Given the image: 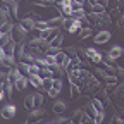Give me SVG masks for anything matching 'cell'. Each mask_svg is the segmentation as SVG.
Returning <instances> with one entry per match:
<instances>
[{"label":"cell","mask_w":124,"mask_h":124,"mask_svg":"<svg viewBox=\"0 0 124 124\" xmlns=\"http://www.w3.org/2000/svg\"><path fill=\"white\" fill-rule=\"evenodd\" d=\"M35 5H40V7H52L54 2H50V0H31Z\"/></svg>","instance_id":"30"},{"label":"cell","mask_w":124,"mask_h":124,"mask_svg":"<svg viewBox=\"0 0 124 124\" xmlns=\"http://www.w3.org/2000/svg\"><path fill=\"white\" fill-rule=\"evenodd\" d=\"M16 114H17V107H16V103H5L2 107V110H0V116H2L5 121L16 117Z\"/></svg>","instance_id":"6"},{"label":"cell","mask_w":124,"mask_h":124,"mask_svg":"<svg viewBox=\"0 0 124 124\" xmlns=\"http://www.w3.org/2000/svg\"><path fill=\"white\" fill-rule=\"evenodd\" d=\"M67 52L66 50H59L57 52V55H55V60H57V66H64V62L67 60Z\"/></svg>","instance_id":"20"},{"label":"cell","mask_w":124,"mask_h":124,"mask_svg":"<svg viewBox=\"0 0 124 124\" xmlns=\"http://www.w3.org/2000/svg\"><path fill=\"white\" fill-rule=\"evenodd\" d=\"M62 43H64V33H62V31H60V33L50 41V46H52V48H62Z\"/></svg>","instance_id":"17"},{"label":"cell","mask_w":124,"mask_h":124,"mask_svg":"<svg viewBox=\"0 0 124 124\" xmlns=\"http://www.w3.org/2000/svg\"><path fill=\"white\" fill-rule=\"evenodd\" d=\"M72 23H74V17H64V21H62V29L69 31V28L72 26Z\"/></svg>","instance_id":"29"},{"label":"cell","mask_w":124,"mask_h":124,"mask_svg":"<svg viewBox=\"0 0 124 124\" xmlns=\"http://www.w3.org/2000/svg\"><path fill=\"white\" fill-rule=\"evenodd\" d=\"M124 55V48L121 45H112L110 48H108V52L105 54V57H108V59H112V60H117V59H121Z\"/></svg>","instance_id":"10"},{"label":"cell","mask_w":124,"mask_h":124,"mask_svg":"<svg viewBox=\"0 0 124 124\" xmlns=\"http://www.w3.org/2000/svg\"><path fill=\"white\" fill-rule=\"evenodd\" d=\"M36 21H38V19L33 16V12H31V14H28V16H26V17H23L19 23H21L28 31H33V29H35V26H36Z\"/></svg>","instance_id":"11"},{"label":"cell","mask_w":124,"mask_h":124,"mask_svg":"<svg viewBox=\"0 0 124 124\" xmlns=\"http://www.w3.org/2000/svg\"><path fill=\"white\" fill-rule=\"evenodd\" d=\"M69 121H71V117H67V116L62 114V116H57V117L54 119V124H67Z\"/></svg>","instance_id":"28"},{"label":"cell","mask_w":124,"mask_h":124,"mask_svg":"<svg viewBox=\"0 0 124 124\" xmlns=\"http://www.w3.org/2000/svg\"><path fill=\"white\" fill-rule=\"evenodd\" d=\"M86 57H88V60L91 64H97V66L103 64V60H105V55L100 50H97L95 46H88L86 48Z\"/></svg>","instance_id":"1"},{"label":"cell","mask_w":124,"mask_h":124,"mask_svg":"<svg viewBox=\"0 0 124 124\" xmlns=\"http://www.w3.org/2000/svg\"><path fill=\"white\" fill-rule=\"evenodd\" d=\"M67 124H74V122H72V121H69V122H67Z\"/></svg>","instance_id":"38"},{"label":"cell","mask_w":124,"mask_h":124,"mask_svg":"<svg viewBox=\"0 0 124 124\" xmlns=\"http://www.w3.org/2000/svg\"><path fill=\"white\" fill-rule=\"evenodd\" d=\"M28 33H29V31H28V29H26V28H24V26H23L21 23H19V24H16V26H14V29H12L14 40L17 41L19 45H21V43H26V41H28V40H26V38H28Z\"/></svg>","instance_id":"2"},{"label":"cell","mask_w":124,"mask_h":124,"mask_svg":"<svg viewBox=\"0 0 124 124\" xmlns=\"http://www.w3.org/2000/svg\"><path fill=\"white\" fill-rule=\"evenodd\" d=\"M85 112H86L88 116H91L93 119H95V117H97V114H98V110H97V108H95V107H93V103H91V100H90V102H88V103L85 105Z\"/></svg>","instance_id":"22"},{"label":"cell","mask_w":124,"mask_h":124,"mask_svg":"<svg viewBox=\"0 0 124 124\" xmlns=\"http://www.w3.org/2000/svg\"><path fill=\"white\" fill-rule=\"evenodd\" d=\"M83 114H85V108H83V107H78L76 110H74V114L71 116V121H72L74 124H79V122H81Z\"/></svg>","instance_id":"19"},{"label":"cell","mask_w":124,"mask_h":124,"mask_svg":"<svg viewBox=\"0 0 124 124\" xmlns=\"http://www.w3.org/2000/svg\"><path fill=\"white\" fill-rule=\"evenodd\" d=\"M14 23H4V24H0V35H5V33H10V31L14 29Z\"/></svg>","instance_id":"25"},{"label":"cell","mask_w":124,"mask_h":124,"mask_svg":"<svg viewBox=\"0 0 124 124\" xmlns=\"http://www.w3.org/2000/svg\"><path fill=\"white\" fill-rule=\"evenodd\" d=\"M91 12H93V14H97V16H100V14H105V12H107V7H102V5H93V7H91Z\"/></svg>","instance_id":"31"},{"label":"cell","mask_w":124,"mask_h":124,"mask_svg":"<svg viewBox=\"0 0 124 124\" xmlns=\"http://www.w3.org/2000/svg\"><path fill=\"white\" fill-rule=\"evenodd\" d=\"M66 110H67V100L66 98H55L52 103V112L55 116H62Z\"/></svg>","instance_id":"4"},{"label":"cell","mask_w":124,"mask_h":124,"mask_svg":"<svg viewBox=\"0 0 124 124\" xmlns=\"http://www.w3.org/2000/svg\"><path fill=\"white\" fill-rule=\"evenodd\" d=\"M28 78H29V85H31V86H35V88L41 90V85H43V78H41L40 74H29Z\"/></svg>","instance_id":"14"},{"label":"cell","mask_w":124,"mask_h":124,"mask_svg":"<svg viewBox=\"0 0 124 124\" xmlns=\"http://www.w3.org/2000/svg\"><path fill=\"white\" fill-rule=\"evenodd\" d=\"M4 4H10V2H14V0H2Z\"/></svg>","instance_id":"36"},{"label":"cell","mask_w":124,"mask_h":124,"mask_svg":"<svg viewBox=\"0 0 124 124\" xmlns=\"http://www.w3.org/2000/svg\"><path fill=\"white\" fill-rule=\"evenodd\" d=\"M9 5H10L12 17H17V16H19V2H16V0H14V2H10Z\"/></svg>","instance_id":"27"},{"label":"cell","mask_w":124,"mask_h":124,"mask_svg":"<svg viewBox=\"0 0 124 124\" xmlns=\"http://www.w3.org/2000/svg\"><path fill=\"white\" fill-rule=\"evenodd\" d=\"M46 28H50V24H48V19H38L36 21V26H35V31H43V29H46Z\"/></svg>","instance_id":"23"},{"label":"cell","mask_w":124,"mask_h":124,"mask_svg":"<svg viewBox=\"0 0 124 124\" xmlns=\"http://www.w3.org/2000/svg\"><path fill=\"white\" fill-rule=\"evenodd\" d=\"M45 124H54V121H48V122H45Z\"/></svg>","instance_id":"37"},{"label":"cell","mask_w":124,"mask_h":124,"mask_svg":"<svg viewBox=\"0 0 124 124\" xmlns=\"http://www.w3.org/2000/svg\"><path fill=\"white\" fill-rule=\"evenodd\" d=\"M23 105H24V108H26L28 112H31L33 108H36V105H35V93H31V95H26L24 100H23Z\"/></svg>","instance_id":"12"},{"label":"cell","mask_w":124,"mask_h":124,"mask_svg":"<svg viewBox=\"0 0 124 124\" xmlns=\"http://www.w3.org/2000/svg\"><path fill=\"white\" fill-rule=\"evenodd\" d=\"M103 85H105V91L107 93H110V91H116V88L119 86V76L117 74H112V76H108L107 79L103 81Z\"/></svg>","instance_id":"9"},{"label":"cell","mask_w":124,"mask_h":124,"mask_svg":"<svg viewBox=\"0 0 124 124\" xmlns=\"http://www.w3.org/2000/svg\"><path fill=\"white\" fill-rule=\"evenodd\" d=\"M28 85H29V78L28 76H21L19 79L16 81V90H17V91H24L28 88Z\"/></svg>","instance_id":"16"},{"label":"cell","mask_w":124,"mask_h":124,"mask_svg":"<svg viewBox=\"0 0 124 124\" xmlns=\"http://www.w3.org/2000/svg\"><path fill=\"white\" fill-rule=\"evenodd\" d=\"M91 103H93V107H95L98 112H105V105H107V103H105V100H103L102 97H97V95H95V97L91 98Z\"/></svg>","instance_id":"13"},{"label":"cell","mask_w":124,"mask_h":124,"mask_svg":"<svg viewBox=\"0 0 124 124\" xmlns=\"http://www.w3.org/2000/svg\"><path fill=\"white\" fill-rule=\"evenodd\" d=\"M43 102H45V97L41 93H35V105L36 107H43Z\"/></svg>","instance_id":"32"},{"label":"cell","mask_w":124,"mask_h":124,"mask_svg":"<svg viewBox=\"0 0 124 124\" xmlns=\"http://www.w3.org/2000/svg\"><path fill=\"white\" fill-rule=\"evenodd\" d=\"M103 121H105V112H98L95 117V124H102Z\"/></svg>","instance_id":"34"},{"label":"cell","mask_w":124,"mask_h":124,"mask_svg":"<svg viewBox=\"0 0 124 124\" xmlns=\"http://www.w3.org/2000/svg\"><path fill=\"white\" fill-rule=\"evenodd\" d=\"M93 35V28H81V31L78 33V36H79V40H85V38H90Z\"/></svg>","instance_id":"24"},{"label":"cell","mask_w":124,"mask_h":124,"mask_svg":"<svg viewBox=\"0 0 124 124\" xmlns=\"http://www.w3.org/2000/svg\"><path fill=\"white\" fill-rule=\"evenodd\" d=\"M88 4V2H86ZM72 9H74V12H78V10H86L85 9V4H79L78 0H72Z\"/></svg>","instance_id":"33"},{"label":"cell","mask_w":124,"mask_h":124,"mask_svg":"<svg viewBox=\"0 0 124 124\" xmlns=\"http://www.w3.org/2000/svg\"><path fill=\"white\" fill-rule=\"evenodd\" d=\"M81 28H83L81 19H76V17H74V23H72V26L69 28V31H67V33H69V35H78V33L81 31Z\"/></svg>","instance_id":"18"},{"label":"cell","mask_w":124,"mask_h":124,"mask_svg":"<svg viewBox=\"0 0 124 124\" xmlns=\"http://www.w3.org/2000/svg\"><path fill=\"white\" fill-rule=\"evenodd\" d=\"M16 2H19V4H21V2H23V0H16Z\"/></svg>","instance_id":"39"},{"label":"cell","mask_w":124,"mask_h":124,"mask_svg":"<svg viewBox=\"0 0 124 124\" xmlns=\"http://www.w3.org/2000/svg\"><path fill=\"white\" fill-rule=\"evenodd\" d=\"M24 124H26V122H24Z\"/></svg>","instance_id":"40"},{"label":"cell","mask_w":124,"mask_h":124,"mask_svg":"<svg viewBox=\"0 0 124 124\" xmlns=\"http://www.w3.org/2000/svg\"><path fill=\"white\" fill-rule=\"evenodd\" d=\"M17 67H19V71H21L24 76H29V71H31V64H29V62H26V60H19Z\"/></svg>","instance_id":"21"},{"label":"cell","mask_w":124,"mask_h":124,"mask_svg":"<svg viewBox=\"0 0 124 124\" xmlns=\"http://www.w3.org/2000/svg\"><path fill=\"white\" fill-rule=\"evenodd\" d=\"M69 90H71V93H69L71 100H78L79 97H83V90L78 85H69Z\"/></svg>","instance_id":"15"},{"label":"cell","mask_w":124,"mask_h":124,"mask_svg":"<svg viewBox=\"0 0 124 124\" xmlns=\"http://www.w3.org/2000/svg\"><path fill=\"white\" fill-rule=\"evenodd\" d=\"M62 88H64V79H62V78H55V79H54V86L46 91V93H48V97H52V98L55 100V98L60 95Z\"/></svg>","instance_id":"5"},{"label":"cell","mask_w":124,"mask_h":124,"mask_svg":"<svg viewBox=\"0 0 124 124\" xmlns=\"http://www.w3.org/2000/svg\"><path fill=\"white\" fill-rule=\"evenodd\" d=\"M54 79H55V78H43V85H41V90H46V91H48V90L54 86Z\"/></svg>","instance_id":"26"},{"label":"cell","mask_w":124,"mask_h":124,"mask_svg":"<svg viewBox=\"0 0 124 124\" xmlns=\"http://www.w3.org/2000/svg\"><path fill=\"white\" fill-rule=\"evenodd\" d=\"M117 116H119V117H121V119L124 121V108H121V110H119V114H117Z\"/></svg>","instance_id":"35"},{"label":"cell","mask_w":124,"mask_h":124,"mask_svg":"<svg viewBox=\"0 0 124 124\" xmlns=\"http://www.w3.org/2000/svg\"><path fill=\"white\" fill-rule=\"evenodd\" d=\"M112 38V31H108L105 28L98 29L95 35H93V41H95V45H105L107 41H110Z\"/></svg>","instance_id":"3"},{"label":"cell","mask_w":124,"mask_h":124,"mask_svg":"<svg viewBox=\"0 0 124 124\" xmlns=\"http://www.w3.org/2000/svg\"><path fill=\"white\" fill-rule=\"evenodd\" d=\"M45 110H43V107H36V108H33L29 114H28V122H31V124H36L38 121H41V117H45Z\"/></svg>","instance_id":"8"},{"label":"cell","mask_w":124,"mask_h":124,"mask_svg":"<svg viewBox=\"0 0 124 124\" xmlns=\"http://www.w3.org/2000/svg\"><path fill=\"white\" fill-rule=\"evenodd\" d=\"M59 33H60V28H54V26H50V28H46V29L40 31L38 36H40V38H43V40H46V41H52Z\"/></svg>","instance_id":"7"}]
</instances>
